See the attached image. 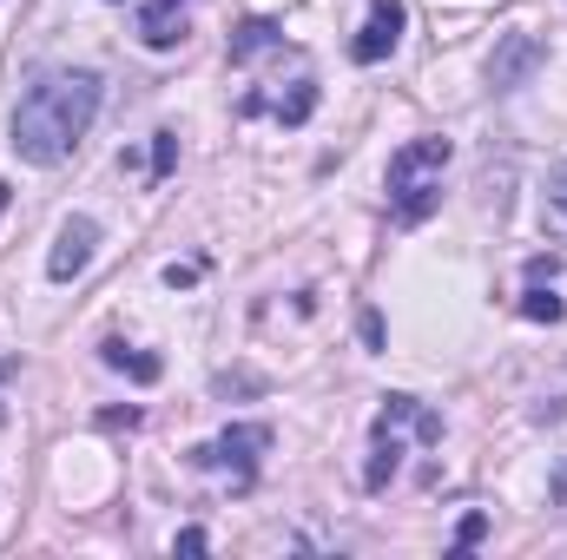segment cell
Returning a JSON list of instances; mask_svg holds the SVG:
<instances>
[{
    "label": "cell",
    "mask_w": 567,
    "mask_h": 560,
    "mask_svg": "<svg viewBox=\"0 0 567 560\" xmlns=\"http://www.w3.org/2000/svg\"><path fill=\"white\" fill-rule=\"evenodd\" d=\"M7 198H13V185H0V211H7Z\"/></svg>",
    "instance_id": "obj_19"
},
{
    "label": "cell",
    "mask_w": 567,
    "mask_h": 560,
    "mask_svg": "<svg viewBox=\"0 0 567 560\" xmlns=\"http://www.w3.org/2000/svg\"><path fill=\"white\" fill-rule=\"evenodd\" d=\"M172 548H178V554H205V548H212V535H205V528H185Z\"/></svg>",
    "instance_id": "obj_14"
},
{
    "label": "cell",
    "mask_w": 567,
    "mask_h": 560,
    "mask_svg": "<svg viewBox=\"0 0 567 560\" xmlns=\"http://www.w3.org/2000/svg\"><path fill=\"white\" fill-rule=\"evenodd\" d=\"M488 535V515H462V528H455V548H475Z\"/></svg>",
    "instance_id": "obj_13"
},
{
    "label": "cell",
    "mask_w": 567,
    "mask_h": 560,
    "mask_svg": "<svg viewBox=\"0 0 567 560\" xmlns=\"http://www.w3.org/2000/svg\"><path fill=\"white\" fill-rule=\"evenodd\" d=\"M93 113H100V73H86V66L40 73L20 93V106H13V139L7 145L27 165H60V158H73V145L86 139Z\"/></svg>",
    "instance_id": "obj_1"
},
{
    "label": "cell",
    "mask_w": 567,
    "mask_h": 560,
    "mask_svg": "<svg viewBox=\"0 0 567 560\" xmlns=\"http://www.w3.org/2000/svg\"><path fill=\"white\" fill-rule=\"evenodd\" d=\"M265 46H284V27L278 20H238V33H231V66H245V60H258Z\"/></svg>",
    "instance_id": "obj_10"
},
{
    "label": "cell",
    "mask_w": 567,
    "mask_h": 560,
    "mask_svg": "<svg viewBox=\"0 0 567 560\" xmlns=\"http://www.w3.org/2000/svg\"><path fill=\"white\" fill-rule=\"evenodd\" d=\"M238 113H245V120L271 113V120H284V126H303V120L317 113V80H310V73H303V80H290V93H278V100H271V93H245V100H238Z\"/></svg>",
    "instance_id": "obj_6"
},
{
    "label": "cell",
    "mask_w": 567,
    "mask_h": 560,
    "mask_svg": "<svg viewBox=\"0 0 567 560\" xmlns=\"http://www.w3.org/2000/svg\"><path fill=\"white\" fill-rule=\"evenodd\" d=\"M100 356H106V370H120V376H133V383H158V376H165V363H158V356H145V350H133L126 336H106V343H100Z\"/></svg>",
    "instance_id": "obj_9"
},
{
    "label": "cell",
    "mask_w": 567,
    "mask_h": 560,
    "mask_svg": "<svg viewBox=\"0 0 567 560\" xmlns=\"http://www.w3.org/2000/svg\"><path fill=\"white\" fill-rule=\"evenodd\" d=\"M165 283H172V290H192V283H198V265H165Z\"/></svg>",
    "instance_id": "obj_15"
},
{
    "label": "cell",
    "mask_w": 567,
    "mask_h": 560,
    "mask_svg": "<svg viewBox=\"0 0 567 560\" xmlns=\"http://www.w3.org/2000/svg\"><path fill=\"white\" fill-rule=\"evenodd\" d=\"M172 165H178V133H152V178L165 185V178H172Z\"/></svg>",
    "instance_id": "obj_12"
},
{
    "label": "cell",
    "mask_w": 567,
    "mask_h": 560,
    "mask_svg": "<svg viewBox=\"0 0 567 560\" xmlns=\"http://www.w3.org/2000/svg\"><path fill=\"white\" fill-rule=\"evenodd\" d=\"M522 317H528V323H561V317H567V303L555 297V290L528 283V297H522Z\"/></svg>",
    "instance_id": "obj_11"
},
{
    "label": "cell",
    "mask_w": 567,
    "mask_h": 560,
    "mask_svg": "<svg viewBox=\"0 0 567 560\" xmlns=\"http://www.w3.org/2000/svg\"><path fill=\"white\" fill-rule=\"evenodd\" d=\"M265 448H271V428H265V422H231L225 435H212V442L192 448V468H205V475H231V488L245 495V488L258 481Z\"/></svg>",
    "instance_id": "obj_3"
},
{
    "label": "cell",
    "mask_w": 567,
    "mask_h": 560,
    "mask_svg": "<svg viewBox=\"0 0 567 560\" xmlns=\"http://www.w3.org/2000/svg\"><path fill=\"white\" fill-rule=\"evenodd\" d=\"M449 158H455V145L442 139V133H423V139H410L403 152H390V211L403 225H423L429 211L442 205Z\"/></svg>",
    "instance_id": "obj_2"
},
{
    "label": "cell",
    "mask_w": 567,
    "mask_h": 560,
    "mask_svg": "<svg viewBox=\"0 0 567 560\" xmlns=\"http://www.w3.org/2000/svg\"><path fill=\"white\" fill-rule=\"evenodd\" d=\"M555 198H561V211H567V165H561V185H555Z\"/></svg>",
    "instance_id": "obj_18"
},
{
    "label": "cell",
    "mask_w": 567,
    "mask_h": 560,
    "mask_svg": "<svg viewBox=\"0 0 567 560\" xmlns=\"http://www.w3.org/2000/svg\"><path fill=\"white\" fill-rule=\"evenodd\" d=\"M561 271V258H528V283H548Z\"/></svg>",
    "instance_id": "obj_16"
},
{
    "label": "cell",
    "mask_w": 567,
    "mask_h": 560,
    "mask_svg": "<svg viewBox=\"0 0 567 560\" xmlns=\"http://www.w3.org/2000/svg\"><path fill=\"white\" fill-rule=\"evenodd\" d=\"M140 40L152 53L178 46V40H185V0H145L140 7Z\"/></svg>",
    "instance_id": "obj_7"
},
{
    "label": "cell",
    "mask_w": 567,
    "mask_h": 560,
    "mask_svg": "<svg viewBox=\"0 0 567 560\" xmlns=\"http://www.w3.org/2000/svg\"><path fill=\"white\" fill-rule=\"evenodd\" d=\"M93 245H100V225H93V218H66L60 238H53V251H47V278L73 283L86 265H93Z\"/></svg>",
    "instance_id": "obj_5"
},
{
    "label": "cell",
    "mask_w": 567,
    "mask_h": 560,
    "mask_svg": "<svg viewBox=\"0 0 567 560\" xmlns=\"http://www.w3.org/2000/svg\"><path fill=\"white\" fill-rule=\"evenodd\" d=\"M100 422H106V428H140V409H106Z\"/></svg>",
    "instance_id": "obj_17"
},
{
    "label": "cell",
    "mask_w": 567,
    "mask_h": 560,
    "mask_svg": "<svg viewBox=\"0 0 567 560\" xmlns=\"http://www.w3.org/2000/svg\"><path fill=\"white\" fill-rule=\"evenodd\" d=\"M403 20H410V7H403V0H370V20H363V33L350 40V60H357V66L390 60V53H396V40H403Z\"/></svg>",
    "instance_id": "obj_4"
},
{
    "label": "cell",
    "mask_w": 567,
    "mask_h": 560,
    "mask_svg": "<svg viewBox=\"0 0 567 560\" xmlns=\"http://www.w3.org/2000/svg\"><path fill=\"white\" fill-rule=\"evenodd\" d=\"M535 66H542V40H535V33H515V40H508V46H502V53L488 60V80H495V86L508 93V86H522V80H528Z\"/></svg>",
    "instance_id": "obj_8"
}]
</instances>
